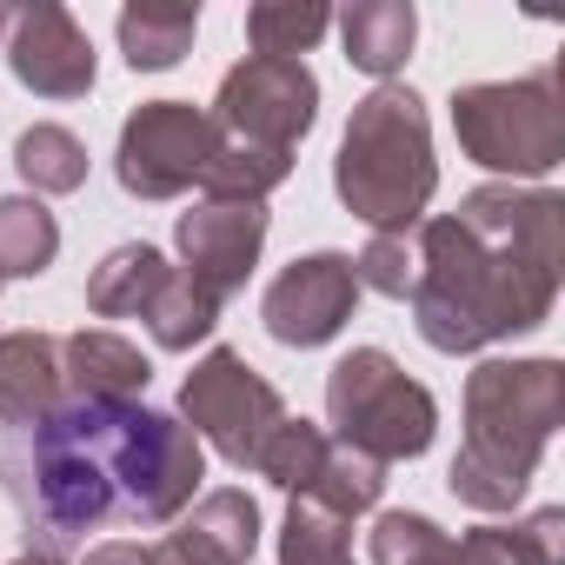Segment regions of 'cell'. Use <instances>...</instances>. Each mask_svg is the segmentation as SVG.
I'll list each match as a JSON object with an SVG mask.
<instances>
[{
	"instance_id": "1",
	"label": "cell",
	"mask_w": 565,
	"mask_h": 565,
	"mask_svg": "<svg viewBox=\"0 0 565 565\" xmlns=\"http://www.w3.org/2000/svg\"><path fill=\"white\" fill-rule=\"evenodd\" d=\"M413 327L433 353H486L539 333L565 279V200L552 186H472L452 213H426L413 233Z\"/></svg>"
},
{
	"instance_id": "2",
	"label": "cell",
	"mask_w": 565,
	"mask_h": 565,
	"mask_svg": "<svg viewBox=\"0 0 565 565\" xmlns=\"http://www.w3.org/2000/svg\"><path fill=\"white\" fill-rule=\"evenodd\" d=\"M565 419V366L532 360H479L466 373V439L452 452V499L499 519L525 499L552 433Z\"/></svg>"
},
{
	"instance_id": "3",
	"label": "cell",
	"mask_w": 565,
	"mask_h": 565,
	"mask_svg": "<svg viewBox=\"0 0 565 565\" xmlns=\"http://www.w3.org/2000/svg\"><path fill=\"white\" fill-rule=\"evenodd\" d=\"M120 413L127 406L67 399L61 413H47L28 433H0V486H8L14 512L28 519V539H41V552H61L100 532L107 519H120V492L107 472Z\"/></svg>"
},
{
	"instance_id": "4",
	"label": "cell",
	"mask_w": 565,
	"mask_h": 565,
	"mask_svg": "<svg viewBox=\"0 0 565 565\" xmlns=\"http://www.w3.org/2000/svg\"><path fill=\"white\" fill-rule=\"evenodd\" d=\"M333 193L366 233H419L439 193V160H433L426 100L413 87L386 81L353 107L333 153Z\"/></svg>"
},
{
	"instance_id": "5",
	"label": "cell",
	"mask_w": 565,
	"mask_h": 565,
	"mask_svg": "<svg viewBox=\"0 0 565 565\" xmlns=\"http://www.w3.org/2000/svg\"><path fill=\"white\" fill-rule=\"evenodd\" d=\"M452 140L472 167L499 173L505 186H532L565 167V107H558V74H519V81H472L452 87L446 100Z\"/></svg>"
},
{
	"instance_id": "6",
	"label": "cell",
	"mask_w": 565,
	"mask_h": 565,
	"mask_svg": "<svg viewBox=\"0 0 565 565\" xmlns=\"http://www.w3.org/2000/svg\"><path fill=\"white\" fill-rule=\"evenodd\" d=\"M327 426L340 446L399 466L419 459L439 433V399L386 353V347H353L327 373Z\"/></svg>"
},
{
	"instance_id": "7",
	"label": "cell",
	"mask_w": 565,
	"mask_h": 565,
	"mask_svg": "<svg viewBox=\"0 0 565 565\" xmlns=\"http://www.w3.org/2000/svg\"><path fill=\"white\" fill-rule=\"evenodd\" d=\"M114 492H120V519L134 525H173L206 479V446L186 433L180 413L160 406H127L114 426V452H107Z\"/></svg>"
},
{
	"instance_id": "8",
	"label": "cell",
	"mask_w": 565,
	"mask_h": 565,
	"mask_svg": "<svg viewBox=\"0 0 565 565\" xmlns=\"http://www.w3.org/2000/svg\"><path fill=\"white\" fill-rule=\"evenodd\" d=\"M180 419L233 472H253L259 452H266V439L287 426V399H279V386L266 373L246 366V353L206 347V360H193V373L180 386Z\"/></svg>"
},
{
	"instance_id": "9",
	"label": "cell",
	"mask_w": 565,
	"mask_h": 565,
	"mask_svg": "<svg viewBox=\"0 0 565 565\" xmlns=\"http://www.w3.org/2000/svg\"><path fill=\"white\" fill-rule=\"evenodd\" d=\"M206 120H213L220 140L294 153L313 134V120H320V81H313L307 61H259V54H246L239 67H226Z\"/></svg>"
},
{
	"instance_id": "10",
	"label": "cell",
	"mask_w": 565,
	"mask_h": 565,
	"mask_svg": "<svg viewBox=\"0 0 565 565\" xmlns=\"http://www.w3.org/2000/svg\"><path fill=\"white\" fill-rule=\"evenodd\" d=\"M213 120L193 100H140L120 120V147H114V180L134 200H180L186 186H200L206 160H213Z\"/></svg>"
},
{
	"instance_id": "11",
	"label": "cell",
	"mask_w": 565,
	"mask_h": 565,
	"mask_svg": "<svg viewBox=\"0 0 565 565\" xmlns=\"http://www.w3.org/2000/svg\"><path fill=\"white\" fill-rule=\"evenodd\" d=\"M360 307V279H353V253H300L294 266H279L273 273V287L259 300V320L279 347H294V353H313L327 340H340V327L353 320Z\"/></svg>"
},
{
	"instance_id": "12",
	"label": "cell",
	"mask_w": 565,
	"mask_h": 565,
	"mask_svg": "<svg viewBox=\"0 0 565 565\" xmlns=\"http://www.w3.org/2000/svg\"><path fill=\"white\" fill-rule=\"evenodd\" d=\"M266 226L273 213L253 206V200H200L173 220V246H180V273L193 287H206L213 300L239 294L259 253H266Z\"/></svg>"
},
{
	"instance_id": "13",
	"label": "cell",
	"mask_w": 565,
	"mask_h": 565,
	"mask_svg": "<svg viewBox=\"0 0 565 565\" xmlns=\"http://www.w3.org/2000/svg\"><path fill=\"white\" fill-rule=\"evenodd\" d=\"M8 67L41 100H81V94H94V74H100L87 28L61 8V0H34V8L14 14V28H8Z\"/></svg>"
},
{
	"instance_id": "14",
	"label": "cell",
	"mask_w": 565,
	"mask_h": 565,
	"mask_svg": "<svg viewBox=\"0 0 565 565\" xmlns=\"http://www.w3.org/2000/svg\"><path fill=\"white\" fill-rule=\"evenodd\" d=\"M253 552H259V505H253V492H239V486L200 492V499L173 519V532L153 545L160 565H246Z\"/></svg>"
},
{
	"instance_id": "15",
	"label": "cell",
	"mask_w": 565,
	"mask_h": 565,
	"mask_svg": "<svg viewBox=\"0 0 565 565\" xmlns=\"http://www.w3.org/2000/svg\"><path fill=\"white\" fill-rule=\"evenodd\" d=\"M61 380H67V399L134 406V399H147L153 360L127 333H114V327H81V333L61 340Z\"/></svg>"
},
{
	"instance_id": "16",
	"label": "cell",
	"mask_w": 565,
	"mask_h": 565,
	"mask_svg": "<svg viewBox=\"0 0 565 565\" xmlns=\"http://www.w3.org/2000/svg\"><path fill=\"white\" fill-rule=\"evenodd\" d=\"M67 406V380H61V340L54 333H0V426L28 433L47 413Z\"/></svg>"
},
{
	"instance_id": "17",
	"label": "cell",
	"mask_w": 565,
	"mask_h": 565,
	"mask_svg": "<svg viewBox=\"0 0 565 565\" xmlns=\"http://www.w3.org/2000/svg\"><path fill=\"white\" fill-rule=\"evenodd\" d=\"M340 28V47L360 74H373L380 87L413 61V41H419V14L413 0H353V8L333 21Z\"/></svg>"
},
{
	"instance_id": "18",
	"label": "cell",
	"mask_w": 565,
	"mask_h": 565,
	"mask_svg": "<svg viewBox=\"0 0 565 565\" xmlns=\"http://www.w3.org/2000/svg\"><path fill=\"white\" fill-rule=\"evenodd\" d=\"M167 273H173V259H167L160 246H147V239L114 246V253L94 266V279H87V313H94V320H140Z\"/></svg>"
},
{
	"instance_id": "19",
	"label": "cell",
	"mask_w": 565,
	"mask_h": 565,
	"mask_svg": "<svg viewBox=\"0 0 565 565\" xmlns=\"http://www.w3.org/2000/svg\"><path fill=\"white\" fill-rule=\"evenodd\" d=\"M120 34V54L134 74H167L193 54V34H200V8H160V0H134L114 21Z\"/></svg>"
},
{
	"instance_id": "20",
	"label": "cell",
	"mask_w": 565,
	"mask_h": 565,
	"mask_svg": "<svg viewBox=\"0 0 565 565\" xmlns=\"http://www.w3.org/2000/svg\"><path fill=\"white\" fill-rule=\"evenodd\" d=\"M220 307L226 300H213L206 287H193V279L173 266L167 279H160V294L147 300V333H153V347L160 353H193V347H206L213 340V327H220Z\"/></svg>"
},
{
	"instance_id": "21",
	"label": "cell",
	"mask_w": 565,
	"mask_h": 565,
	"mask_svg": "<svg viewBox=\"0 0 565 565\" xmlns=\"http://www.w3.org/2000/svg\"><path fill=\"white\" fill-rule=\"evenodd\" d=\"M61 253V220L34 193H0V279H41Z\"/></svg>"
},
{
	"instance_id": "22",
	"label": "cell",
	"mask_w": 565,
	"mask_h": 565,
	"mask_svg": "<svg viewBox=\"0 0 565 565\" xmlns=\"http://www.w3.org/2000/svg\"><path fill=\"white\" fill-rule=\"evenodd\" d=\"M333 28V8L320 0H259L246 8V47L259 61H307Z\"/></svg>"
},
{
	"instance_id": "23",
	"label": "cell",
	"mask_w": 565,
	"mask_h": 565,
	"mask_svg": "<svg viewBox=\"0 0 565 565\" xmlns=\"http://www.w3.org/2000/svg\"><path fill=\"white\" fill-rule=\"evenodd\" d=\"M14 173L34 186V200H47V193H81V186H87V140H81L74 127L34 120V127L14 140Z\"/></svg>"
},
{
	"instance_id": "24",
	"label": "cell",
	"mask_w": 565,
	"mask_h": 565,
	"mask_svg": "<svg viewBox=\"0 0 565 565\" xmlns=\"http://www.w3.org/2000/svg\"><path fill=\"white\" fill-rule=\"evenodd\" d=\"M466 545L486 565H565V505H539L512 525H472Z\"/></svg>"
},
{
	"instance_id": "25",
	"label": "cell",
	"mask_w": 565,
	"mask_h": 565,
	"mask_svg": "<svg viewBox=\"0 0 565 565\" xmlns=\"http://www.w3.org/2000/svg\"><path fill=\"white\" fill-rule=\"evenodd\" d=\"M373 565H486V558L426 512H380L373 519Z\"/></svg>"
},
{
	"instance_id": "26",
	"label": "cell",
	"mask_w": 565,
	"mask_h": 565,
	"mask_svg": "<svg viewBox=\"0 0 565 565\" xmlns=\"http://www.w3.org/2000/svg\"><path fill=\"white\" fill-rule=\"evenodd\" d=\"M287 180H294V153L246 147V140H213V160L200 173L206 200H253V206H266V193L287 186Z\"/></svg>"
},
{
	"instance_id": "27",
	"label": "cell",
	"mask_w": 565,
	"mask_h": 565,
	"mask_svg": "<svg viewBox=\"0 0 565 565\" xmlns=\"http://www.w3.org/2000/svg\"><path fill=\"white\" fill-rule=\"evenodd\" d=\"M279 565H360L353 558V519L294 492L287 519H279Z\"/></svg>"
},
{
	"instance_id": "28",
	"label": "cell",
	"mask_w": 565,
	"mask_h": 565,
	"mask_svg": "<svg viewBox=\"0 0 565 565\" xmlns=\"http://www.w3.org/2000/svg\"><path fill=\"white\" fill-rule=\"evenodd\" d=\"M380 492H386V466L366 459V452H353V446H340V439H327V459H320L307 499H320L340 519H360V512L380 505Z\"/></svg>"
},
{
	"instance_id": "29",
	"label": "cell",
	"mask_w": 565,
	"mask_h": 565,
	"mask_svg": "<svg viewBox=\"0 0 565 565\" xmlns=\"http://www.w3.org/2000/svg\"><path fill=\"white\" fill-rule=\"evenodd\" d=\"M320 459H327V433L313 426V419H294L287 413V426H279L273 439H266V452H259V479H273L279 492H307L313 486V472H320Z\"/></svg>"
},
{
	"instance_id": "30",
	"label": "cell",
	"mask_w": 565,
	"mask_h": 565,
	"mask_svg": "<svg viewBox=\"0 0 565 565\" xmlns=\"http://www.w3.org/2000/svg\"><path fill=\"white\" fill-rule=\"evenodd\" d=\"M353 279H360V294L413 300V279H419V253H413V233H373V239L353 253Z\"/></svg>"
},
{
	"instance_id": "31",
	"label": "cell",
	"mask_w": 565,
	"mask_h": 565,
	"mask_svg": "<svg viewBox=\"0 0 565 565\" xmlns=\"http://www.w3.org/2000/svg\"><path fill=\"white\" fill-rule=\"evenodd\" d=\"M87 565H153V545H134V539H107L87 552Z\"/></svg>"
},
{
	"instance_id": "32",
	"label": "cell",
	"mask_w": 565,
	"mask_h": 565,
	"mask_svg": "<svg viewBox=\"0 0 565 565\" xmlns=\"http://www.w3.org/2000/svg\"><path fill=\"white\" fill-rule=\"evenodd\" d=\"M14 565H67V558H61V552H41V545H28V552H21Z\"/></svg>"
},
{
	"instance_id": "33",
	"label": "cell",
	"mask_w": 565,
	"mask_h": 565,
	"mask_svg": "<svg viewBox=\"0 0 565 565\" xmlns=\"http://www.w3.org/2000/svg\"><path fill=\"white\" fill-rule=\"evenodd\" d=\"M8 28H14V14H8V8H0V41H8Z\"/></svg>"
},
{
	"instance_id": "34",
	"label": "cell",
	"mask_w": 565,
	"mask_h": 565,
	"mask_svg": "<svg viewBox=\"0 0 565 565\" xmlns=\"http://www.w3.org/2000/svg\"><path fill=\"white\" fill-rule=\"evenodd\" d=\"M153 565H160V558H153Z\"/></svg>"
}]
</instances>
